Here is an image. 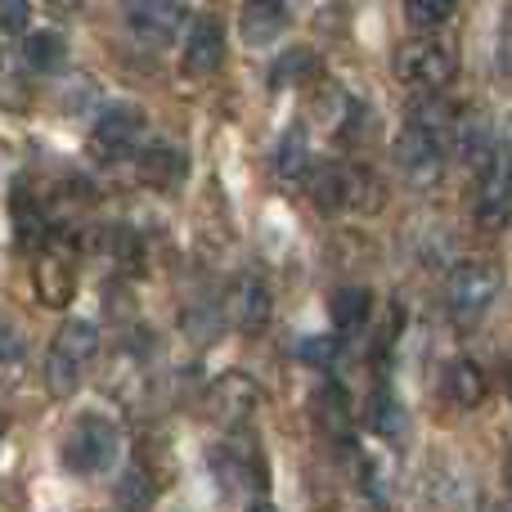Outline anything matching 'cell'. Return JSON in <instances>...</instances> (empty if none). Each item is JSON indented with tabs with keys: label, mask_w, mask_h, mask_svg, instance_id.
<instances>
[{
	"label": "cell",
	"mask_w": 512,
	"mask_h": 512,
	"mask_svg": "<svg viewBox=\"0 0 512 512\" xmlns=\"http://www.w3.org/2000/svg\"><path fill=\"white\" fill-rule=\"evenodd\" d=\"M117 454H122V432L104 414L72 418V427L59 441V463L72 477H99V472H108L117 463Z\"/></svg>",
	"instance_id": "cell-1"
},
{
	"label": "cell",
	"mask_w": 512,
	"mask_h": 512,
	"mask_svg": "<svg viewBox=\"0 0 512 512\" xmlns=\"http://www.w3.org/2000/svg\"><path fill=\"white\" fill-rule=\"evenodd\" d=\"M95 351H99V328L86 324V319H68L50 346V360H45V387H50V396H59V400L72 396L86 364L95 360Z\"/></svg>",
	"instance_id": "cell-2"
},
{
	"label": "cell",
	"mask_w": 512,
	"mask_h": 512,
	"mask_svg": "<svg viewBox=\"0 0 512 512\" xmlns=\"http://www.w3.org/2000/svg\"><path fill=\"white\" fill-rule=\"evenodd\" d=\"M499 297V274L490 270V265L481 261H463L450 270V279H445V301H450V315L454 324L472 328L486 319V310L495 306Z\"/></svg>",
	"instance_id": "cell-3"
},
{
	"label": "cell",
	"mask_w": 512,
	"mask_h": 512,
	"mask_svg": "<svg viewBox=\"0 0 512 512\" xmlns=\"http://www.w3.org/2000/svg\"><path fill=\"white\" fill-rule=\"evenodd\" d=\"M454 72H459V54H454V45L436 41V36H418V41H405L396 50V77L405 86L441 90L454 81Z\"/></svg>",
	"instance_id": "cell-4"
},
{
	"label": "cell",
	"mask_w": 512,
	"mask_h": 512,
	"mask_svg": "<svg viewBox=\"0 0 512 512\" xmlns=\"http://www.w3.org/2000/svg\"><path fill=\"white\" fill-rule=\"evenodd\" d=\"M122 14L144 45H167L185 27V0H122Z\"/></svg>",
	"instance_id": "cell-5"
},
{
	"label": "cell",
	"mask_w": 512,
	"mask_h": 512,
	"mask_svg": "<svg viewBox=\"0 0 512 512\" xmlns=\"http://www.w3.org/2000/svg\"><path fill=\"white\" fill-rule=\"evenodd\" d=\"M270 310H274V297H270V283L261 274H239L225 292V319H230L239 333H261L270 324Z\"/></svg>",
	"instance_id": "cell-6"
},
{
	"label": "cell",
	"mask_w": 512,
	"mask_h": 512,
	"mask_svg": "<svg viewBox=\"0 0 512 512\" xmlns=\"http://www.w3.org/2000/svg\"><path fill=\"white\" fill-rule=\"evenodd\" d=\"M396 167L409 180H423V185L436 180V171H441V135L427 131L423 122H409L396 140Z\"/></svg>",
	"instance_id": "cell-7"
},
{
	"label": "cell",
	"mask_w": 512,
	"mask_h": 512,
	"mask_svg": "<svg viewBox=\"0 0 512 512\" xmlns=\"http://www.w3.org/2000/svg\"><path fill=\"white\" fill-rule=\"evenodd\" d=\"M508 203H512V185H508V158L504 149H495L481 162V189H477V221L486 230H499L508 221Z\"/></svg>",
	"instance_id": "cell-8"
},
{
	"label": "cell",
	"mask_w": 512,
	"mask_h": 512,
	"mask_svg": "<svg viewBox=\"0 0 512 512\" xmlns=\"http://www.w3.org/2000/svg\"><path fill=\"white\" fill-rule=\"evenodd\" d=\"M225 63V27L216 18H194L185 36V72L189 77H212Z\"/></svg>",
	"instance_id": "cell-9"
},
{
	"label": "cell",
	"mask_w": 512,
	"mask_h": 512,
	"mask_svg": "<svg viewBox=\"0 0 512 512\" xmlns=\"http://www.w3.org/2000/svg\"><path fill=\"white\" fill-rule=\"evenodd\" d=\"M256 400H261V391H256V382L248 373H221V378L212 382V391H207V409H212L221 423H243L256 409Z\"/></svg>",
	"instance_id": "cell-10"
},
{
	"label": "cell",
	"mask_w": 512,
	"mask_h": 512,
	"mask_svg": "<svg viewBox=\"0 0 512 512\" xmlns=\"http://www.w3.org/2000/svg\"><path fill=\"white\" fill-rule=\"evenodd\" d=\"M216 477L221 486L230 490H261L265 486V463L256 459V445L252 441H230L216 450Z\"/></svg>",
	"instance_id": "cell-11"
},
{
	"label": "cell",
	"mask_w": 512,
	"mask_h": 512,
	"mask_svg": "<svg viewBox=\"0 0 512 512\" xmlns=\"http://www.w3.org/2000/svg\"><path fill=\"white\" fill-rule=\"evenodd\" d=\"M283 27H288V0H243V9H239V36L252 45V50L279 41Z\"/></svg>",
	"instance_id": "cell-12"
},
{
	"label": "cell",
	"mask_w": 512,
	"mask_h": 512,
	"mask_svg": "<svg viewBox=\"0 0 512 512\" xmlns=\"http://www.w3.org/2000/svg\"><path fill=\"white\" fill-rule=\"evenodd\" d=\"M140 131H144V113H140V108L117 104V108H108V113L95 122V149L108 153V158H117V153L135 149Z\"/></svg>",
	"instance_id": "cell-13"
},
{
	"label": "cell",
	"mask_w": 512,
	"mask_h": 512,
	"mask_svg": "<svg viewBox=\"0 0 512 512\" xmlns=\"http://www.w3.org/2000/svg\"><path fill=\"white\" fill-rule=\"evenodd\" d=\"M140 180L153 189H171L185 180V153L176 144H153L140 153Z\"/></svg>",
	"instance_id": "cell-14"
},
{
	"label": "cell",
	"mask_w": 512,
	"mask_h": 512,
	"mask_svg": "<svg viewBox=\"0 0 512 512\" xmlns=\"http://www.w3.org/2000/svg\"><path fill=\"white\" fill-rule=\"evenodd\" d=\"M310 414H315L319 432H328V436H346V432H351V396H346L337 382H324V387L315 391Z\"/></svg>",
	"instance_id": "cell-15"
},
{
	"label": "cell",
	"mask_w": 512,
	"mask_h": 512,
	"mask_svg": "<svg viewBox=\"0 0 512 512\" xmlns=\"http://www.w3.org/2000/svg\"><path fill=\"white\" fill-rule=\"evenodd\" d=\"M315 203L324 212H342V207L360 203V176L346 167H324L315 176Z\"/></svg>",
	"instance_id": "cell-16"
},
{
	"label": "cell",
	"mask_w": 512,
	"mask_h": 512,
	"mask_svg": "<svg viewBox=\"0 0 512 512\" xmlns=\"http://www.w3.org/2000/svg\"><path fill=\"white\" fill-rule=\"evenodd\" d=\"M445 391H450V400L459 409H477L486 400V369L472 360H454L445 369Z\"/></svg>",
	"instance_id": "cell-17"
},
{
	"label": "cell",
	"mask_w": 512,
	"mask_h": 512,
	"mask_svg": "<svg viewBox=\"0 0 512 512\" xmlns=\"http://www.w3.org/2000/svg\"><path fill=\"white\" fill-rule=\"evenodd\" d=\"M369 310H373L369 288H337L333 297H328V315H333L337 333H355V328L369 319Z\"/></svg>",
	"instance_id": "cell-18"
},
{
	"label": "cell",
	"mask_w": 512,
	"mask_h": 512,
	"mask_svg": "<svg viewBox=\"0 0 512 512\" xmlns=\"http://www.w3.org/2000/svg\"><path fill=\"white\" fill-rule=\"evenodd\" d=\"M454 140H459V153L472 162V167H481V162L495 153V135H490V122L481 113H468L454 122Z\"/></svg>",
	"instance_id": "cell-19"
},
{
	"label": "cell",
	"mask_w": 512,
	"mask_h": 512,
	"mask_svg": "<svg viewBox=\"0 0 512 512\" xmlns=\"http://www.w3.org/2000/svg\"><path fill=\"white\" fill-rule=\"evenodd\" d=\"M364 423H369L378 436H387V441H400V436H405V409H400V400L391 396V391H373L369 418H364Z\"/></svg>",
	"instance_id": "cell-20"
},
{
	"label": "cell",
	"mask_w": 512,
	"mask_h": 512,
	"mask_svg": "<svg viewBox=\"0 0 512 512\" xmlns=\"http://www.w3.org/2000/svg\"><path fill=\"white\" fill-rule=\"evenodd\" d=\"M36 297L50 301V306H68L72 274H68V265H63L59 256H45V261L36 265Z\"/></svg>",
	"instance_id": "cell-21"
},
{
	"label": "cell",
	"mask_w": 512,
	"mask_h": 512,
	"mask_svg": "<svg viewBox=\"0 0 512 512\" xmlns=\"http://www.w3.org/2000/svg\"><path fill=\"white\" fill-rule=\"evenodd\" d=\"M306 162H310L306 131H301V126H292V131H283L279 149H274V171H279L283 180H297L301 171H306Z\"/></svg>",
	"instance_id": "cell-22"
},
{
	"label": "cell",
	"mask_w": 512,
	"mask_h": 512,
	"mask_svg": "<svg viewBox=\"0 0 512 512\" xmlns=\"http://www.w3.org/2000/svg\"><path fill=\"white\" fill-rule=\"evenodd\" d=\"M23 59L32 63L36 72H54V68H63V59H68V45H63L59 32H32L23 45Z\"/></svg>",
	"instance_id": "cell-23"
},
{
	"label": "cell",
	"mask_w": 512,
	"mask_h": 512,
	"mask_svg": "<svg viewBox=\"0 0 512 512\" xmlns=\"http://www.w3.org/2000/svg\"><path fill=\"white\" fill-rule=\"evenodd\" d=\"M454 5H459V0H405V18L418 32H432V27H441L445 18L454 14Z\"/></svg>",
	"instance_id": "cell-24"
},
{
	"label": "cell",
	"mask_w": 512,
	"mask_h": 512,
	"mask_svg": "<svg viewBox=\"0 0 512 512\" xmlns=\"http://www.w3.org/2000/svg\"><path fill=\"white\" fill-rule=\"evenodd\" d=\"M153 499V481H149V472L144 468H131L122 477V486H117V504L122 508H131V512H140L144 504Z\"/></svg>",
	"instance_id": "cell-25"
},
{
	"label": "cell",
	"mask_w": 512,
	"mask_h": 512,
	"mask_svg": "<svg viewBox=\"0 0 512 512\" xmlns=\"http://www.w3.org/2000/svg\"><path fill=\"white\" fill-rule=\"evenodd\" d=\"M315 72V54L310 50H288L279 63H274V86H288V81H301Z\"/></svg>",
	"instance_id": "cell-26"
},
{
	"label": "cell",
	"mask_w": 512,
	"mask_h": 512,
	"mask_svg": "<svg viewBox=\"0 0 512 512\" xmlns=\"http://www.w3.org/2000/svg\"><path fill=\"white\" fill-rule=\"evenodd\" d=\"M23 346H27L23 328H18L9 315H0V364H14V360H23Z\"/></svg>",
	"instance_id": "cell-27"
},
{
	"label": "cell",
	"mask_w": 512,
	"mask_h": 512,
	"mask_svg": "<svg viewBox=\"0 0 512 512\" xmlns=\"http://www.w3.org/2000/svg\"><path fill=\"white\" fill-rule=\"evenodd\" d=\"M27 18H32L27 0H0V32H23Z\"/></svg>",
	"instance_id": "cell-28"
},
{
	"label": "cell",
	"mask_w": 512,
	"mask_h": 512,
	"mask_svg": "<svg viewBox=\"0 0 512 512\" xmlns=\"http://www.w3.org/2000/svg\"><path fill=\"white\" fill-rule=\"evenodd\" d=\"M297 355H301L306 364H328V360L337 355V346L328 342V337H306V342L297 346Z\"/></svg>",
	"instance_id": "cell-29"
},
{
	"label": "cell",
	"mask_w": 512,
	"mask_h": 512,
	"mask_svg": "<svg viewBox=\"0 0 512 512\" xmlns=\"http://www.w3.org/2000/svg\"><path fill=\"white\" fill-rule=\"evenodd\" d=\"M50 9H59V14H72V9H81V0H45Z\"/></svg>",
	"instance_id": "cell-30"
},
{
	"label": "cell",
	"mask_w": 512,
	"mask_h": 512,
	"mask_svg": "<svg viewBox=\"0 0 512 512\" xmlns=\"http://www.w3.org/2000/svg\"><path fill=\"white\" fill-rule=\"evenodd\" d=\"M248 512H274V508H270V504H252Z\"/></svg>",
	"instance_id": "cell-31"
},
{
	"label": "cell",
	"mask_w": 512,
	"mask_h": 512,
	"mask_svg": "<svg viewBox=\"0 0 512 512\" xmlns=\"http://www.w3.org/2000/svg\"><path fill=\"white\" fill-rule=\"evenodd\" d=\"M0 432H5V414H0Z\"/></svg>",
	"instance_id": "cell-32"
}]
</instances>
